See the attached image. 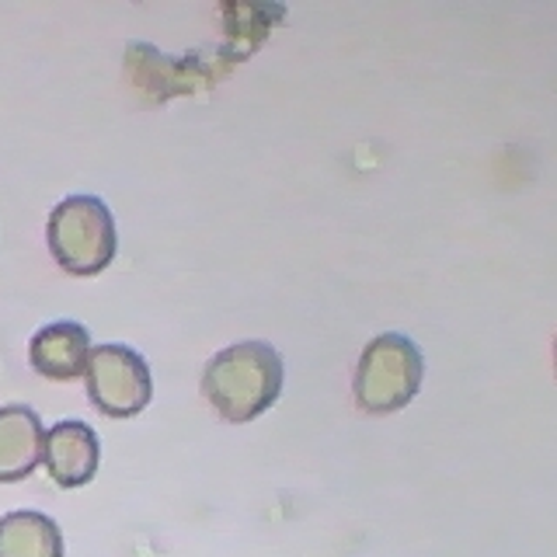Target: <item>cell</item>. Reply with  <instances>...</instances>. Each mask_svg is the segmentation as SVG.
I'll use <instances>...</instances> for the list:
<instances>
[{
  "label": "cell",
  "mask_w": 557,
  "mask_h": 557,
  "mask_svg": "<svg viewBox=\"0 0 557 557\" xmlns=\"http://www.w3.org/2000/svg\"><path fill=\"white\" fill-rule=\"evenodd\" d=\"M0 557H63V533L42 512L0 516Z\"/></svg>",
  "instance_id": "8"
},
{
  "label": "cell",
  "mask_w": 557,
  "mask_h": 557,
  "mask_svg": "<svg viewBox=\"0 0 557 557\" xmlns=\"http://www.w3.org/2000/svg\"><path fill=\"white\" fill-rule=\"evenodd\" d=\"M87 397L109 418H133L153 397V376L147 359L129 345H98L87 359Z\"/></svg>",
  "instance_id": "4"
},
{
  "label": "cell",
  "mask_w": 557,
  "mask_h": 557,
  "mask_svg": "<svg viewBox=\"0 0 557 557\" xmlns=\"http://www.w3.org/2000/svg\"><path fill=\"white\" fill-rule=\"evenodd\" d=\"M49 251L57 265L70 275H98L112 265L119 237L112 209L98 196H66L52 206L46 223Z\"/></svg>",
  "instance_id": "2"
},
{
  "label": "cell",
  "mask_w": 557,
  "mask_h": 557,
  "mask_svg": "<svg viewBox=\"0 0 557 557\" xmlns=\"http://www.w3.org/2000/svg\"><path fill=\"white\" fill-rule=\"evenodd\" d=\"M554 359H557V345H554Z\"/></svg>",
  "instance_id": "9"
},
{
  "label": "cell",
  "mask_w": 557,
  "mask_h": 557,
  "mask_svg": "<svg viewBox=\"0 0 557 557\" xmlns=\"http://www.w3.org/2000/svg\"><path fill=\"white\" fill-rule=\"evenodd\" d=\"M283 391V356L269 342H237L202 370V394L223 422H251L269 411Z\"/></svg>",
  "instance_id": "1"
},
{
  "label": "cell",
  "mask_w": 557,
  "mask_h": 557,
  "mask_svg": "<svg viewBox=\"0 0 557 557\" xmlns=\"http://www.w3.org/2000/svg\"><path fill=\"white\" fill-rule=\"evenodd\" d=\"M32 370L46 380H77L87 373L91 359V335L77 321H52L39 327L28 342Z\"/></svg>",
  "instance_id": "6"
},
{
  "label": "cell",
  "mask_w": 557,
  "mask_h": 557,
  "mask_svg": "<svg viewBox=\"0 0 557 557\" xmlns=\"http://www.w3.org/2000/svg\"><path fill=\"white\" fill-rule=\"evenodd\" d=\"M425 376V359L408 335H376L362 348L359 366H356V405L366 414H394L408 408Z\"/></svg>",
  "instance_id": "3"
},
{
  "label": "cell",
  "mask_w": 557,
  "mask_h": 557,
  "mask_svg": "<svg viewBox=\"0 0 557 557\" xmlns=\"http://www.w3.org/2000/svg\"><path fill=\"white\" fill-rule=\"evenodd\" d=\"M42 449H46V429L35 408L28 405L0 408V481L4 484L25 481L42 463Z\"/></svg>",
  "instance_id": "7"
},
{
  "label": "cell",
  "mask_w": 557,
  "mask_h": 557,
  "mask_svg": "<svg viewBox=\"0 0 557 557\" xmlns=\"http://www.w3.org/2000/svg\"><path fill=\"white\" fill-rule=\"evenodd\" d=\"M42 463L49 470V478L60 487L91 484L101 463L98 432L87 422H77V418H63V422H57L46 432Z\"/></svg>",
  "instance_id": "5"
}]
</instances>
